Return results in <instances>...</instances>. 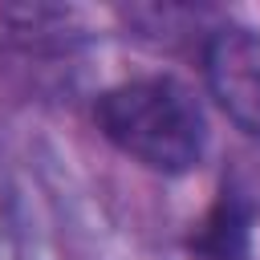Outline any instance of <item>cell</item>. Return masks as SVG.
<instances>
[{"instance_id": "2", "label": "cell", "mask_w": 260, "mask_h": 260, "mask_svg": "<svg viewBox=\"0 0 260 260\" xmlns=\"http://www.w3.org/2000/svg\"><path fill=\"white\" fill-rule=\"evenodd\" d=\"M203 77L219 110L260 142V32L223 24L203 41Z\"/></svg>"}, {"instance_id": "1", "label": "cell", "mask_w": 260, "mask_h": 260, "mask_svg": "<svg viewBox=\"0 0 260 260\" xmlns=\"http://www.w3.org/2000/svg\"><path fill=\"white\" fill-rule=\"evenodd\" d=\"M98 130L150 171L179 175L199 162L203 114L195 98L171 77H138L106 89L93 106Z\"/></svg>"}]
</instances>
